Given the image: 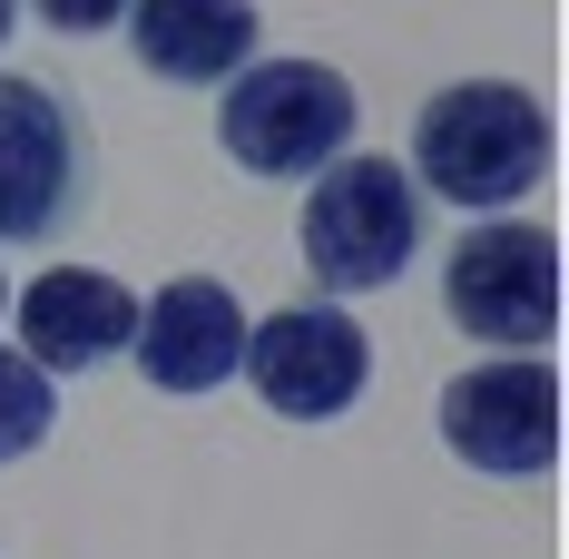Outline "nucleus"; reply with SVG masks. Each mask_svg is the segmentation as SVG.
Returning a JSON list of instances; mask_svg holds the SVG:
<instances>
[{
	"mask_svg": "<svg viewBox=\"0 0 569 559\" xmlns=\"http://www.w3.org/2000/svg\"><path fill=\"white\" fill-rule=\"evenodd\" d=\"M128 40L148 59V79H168V89H227L256 59L266 20H256V0H128Z\"/></svg>",
	"mask_w": 569,
	"mask_h": 559,
	"instance_id": "9d476101",
	"label": "nucleus"
},
{
	"mask_svg": "<svg viewBox=\"0 0 569 559\" xmlns=\"http://www.w3.org/2000/svg\"><path fill=\"white\" fill-rule=\"evenodd\" d=\"M0 315H10V285H0Z\"/></svg>",
	"mask_w": 569,
	"mask_h": 559,
	"instance_id": "4468645a",
	"label": "nucleus"
},
{
	"mask_svg": "<svg viewBox=\"0 0 569 559\" xmlns=\"http://www.w3.org/2000/svg\"><path fill=\"white\" fill-rule=\"evenodd\" d=\"M89 197V128L50 79L0 69V246H40Z\"/></svg>",
	"mask_w": 569,
	"mask_h": 559,
	"instance_id": "39448f33",
	"label": "nucleus"
},
{
	"mask_svg": "<svg viewBox=\"0 0 569 559\" xmlns=\"http://www.w3.org/2000/svg\"><path fill=\"white\" fill-rule=\"evenodd\" d=\"M295 246H305V276L325 295H373L412 266L422 246V187L402 177V158H373V148H343L315 168L305 187V217H295Z\"/></svg>",
	"mask_w": 569,
	"mask_h": 559,
	"instance_id": "f03ea898",
	"label": "nucleus"
},
{
	"mask_svg": "<svg viewBox=\"0 0 569 559\" xmlns=\"http://www.w3.org/2000/svg\"><path fill=\"white\" fill-rule=\"evenodd\" d=\"M442 315L491 353H540L560 335V236L530 217H481L442 256Z\"/></svg>",
	"mask_w": 569,
	"mask_h": 559,
	"instance_id": "20e7f679",
	"label": "nucleus"
},
{
	"mask_svg": "<svg viewBox=\"0 0 569 559\" xmlns=\"http://www.w3.org/2000/svg\"><path fill=\"white\" fill-rule=\"evenodd\" d=\"M442 207H520L550 177V109L520 79H452L412 118V168Z\"/></svg>",
	"mask_w": 569,
	"mask_h": 559,
	"instance_id": "f257e3e1",
	"label": "nucleus"
},
{
	"mask_svg": "<svg viewBox=\"0 0 569 559\" xmlns=\"http://www.w3.org/2000/svg\"><path fill=\"white\" fill-rule=\"evenodd\" d=\"M10 315H20V353H30L40 373H89V363L128 353V335H138V295L118 276H99V266H50V276H30Z\"/></svg>",
	"mask_w": 569,
	"mask_h": 559,
	"instance_id": "1a4fd4ad",
	"label": "nucleus"
},
{
	"mask_svg": "<svg viewBox=\"0 0 569 559\" xmlns=\"http://www.w3.org/2000/svg\"><path fill=\"white\" fill-rule=\"evenodd\" d=\"M353 79L325 59H246L217 99V138L246 177H315L325 158L353 148Z\"/></svg>",
	"mask_w": 569,
	"mask_h": 559,
	"instance_id": "7ed1b4c3",
	"label": "nucleus"
},
{
	"mask_svg": "<svg viewBox=\"0 0 569 559\" xmlns=\"http://www.w3.org/2000/svg\"><path fill=\"white\" fill-rule=\"evenodd\" d=\"M442 442L491 471V481H530L560 461V373L530 363V353H501V363H471L442 383Z\"/></svg>",
	"mask_w": 569,
	"mask_h": 559,
	"instance_id": "0eeeda50",
	"label": "nucleus"
},
{
	"mask_svg": "<svg viewBox=\"0 0 569 559\" xmlns=\"http://www.w3.org/2000/svg\"><path fill=\"white\" fill-rule=\"evenodd\" d=\"M59 422V373H40L30 353H10L0 343V461H20V451H40Z\"/></svg>",
	"mask_w": 569,
	"mask_h": 559,
	"instance_id": "9b49d317",
	"label": "nucleus"
},
{
	"mask_svg": "<svg viewBox=\"0 0 569 559\" xmlns=\"http://www.w3.org/2000/svg\"><path fill=\"white\" fill-rule=\"evenodd\" d=\"M50 30H69V40H89V30H109V20H128V0H30Z\"/></svg>",
	"mask_w": 569,
	"mask_h": 559,
	"instance_id": "f8f14e48",
	"label": "nucleus"
},
{
	"mask_svg": "<svg viewBox=\"0 0 569 559\" xmlns=\"http://www.w3.org/2000/svg\"><path fill=\"white\" fill-rule=\"evenodd\" d=\"M128 353H138V373L158 392H217V383H236V363H246V305H236L217 276H177V285H158V295L138 305Z\"/></svg>",
	"mask_w": 569,
	"mask_h": 559,
	"instance_id": "6e6552de",
	"label": "nucleus"
},
{
	"mask_svg": "<svg viewBox=\"0 0 569 559\" xmlns=\"http://www.w3.org/2000/svg\"><path fill=\"white\" fill-rule=\"evenodd\" d=\"M266 412L284 422H335L363 402L373 383V335L343 315L335 295H315V305H276L266 325H246V363H236Z\"/></svg>",
	"mask_w": 569,
	"mask_h": 559,
	"instance_id": "423d86ee",
	"label": "nucleus"
},
{
	"mask_svg": "<svg viewBox=\"0 0 569 559\" xmlns=\"http://www.w3.org/2000/svg\"><path fill=\"white\" fill-rule=\"evenodd\" d=\"M10 20H20V0H0V40H10Z\"/></svg>",
	"mask_w": 569,
	"mask_h": 559,
	"instance_id": "ddd939ff",
	"label": "nucleus"
}]
</instances>
